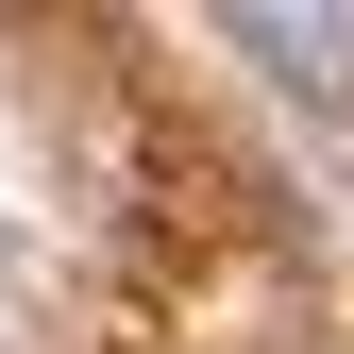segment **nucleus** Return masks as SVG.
<instances>
[{"instance_id":"obj_1","label":"nucleus","mask_w":354,"mask_h":354,"mask_svg":"<svg viewBox=\"0 0 354 354\" xmlns=\"http://www.w3.org/2000/svg\"><path fill=\"white\" fill-rule=\"evenodd\" d=\"M236 51H270L287 84H321V102H354V17H287V0H253Z\"/></svg>"}]
</instances>
